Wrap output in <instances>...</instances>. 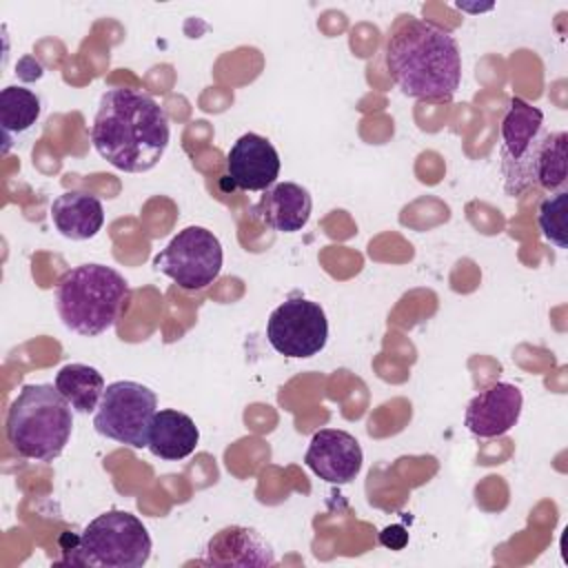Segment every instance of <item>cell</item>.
<instances>
[{"mask_svg": "<svg viewBox=\"0 0 568 568\" xmlns=\"http://www.w3.org/2000/svg\"><path fill=\"white\" fill-rule=\"evenodd\" d=\"M566 200H568L566 189L555 191L539 204V211H537V224H539L541 235L559 248L568 246V242H566Z\"/></svg>", "mask_w": 568, "mask_h": 568, "instance_id": "20", "label": "cell"}, {"mask_svg": "<svg viewBox=\"0 0 568 568\" xmlns=\"http://www.w3.org/2000/svg\"><path fill=\"white\" fill-rule=\"evenodd\" d=\"M386 69L404 95L450 102L462 82L459 44L435 22L404 18L388 36Z\"/></svg>", "mask_w": 568, "mask_h": 568, "instance_id": "2", "label": "cell"}, {"mask_svg": "<svg viewBox=\"0 0 568 568\" xmlns=\"http://www.w3.org/2000/svg\"><path fill=\"white\" fill-rule=\"evenodd\" d=\"M313 209L311 193L295 182H280L264 191L253 215L273 231L297 233L308 224Z\"/></svg>", "mask_w": 568, "mask_h": 568, "instance_id": "13", "label": "cell"}, {"mask_svg": "<svg viewBox=\"0 0 568 568\" xmlns=\"http://www.w3.org/2000/svg\"><path fill=\"white\" fill-rule=\"evenodd\" d=\"M501 178L508 195H521L535 189V162L548 133L544 113L521 98H513L501 120Z\"/></svg>", "mask_w": 568, "mask_h": 568, "instance_id": "6", "label": "cell"}, {"mask_svg": "<svg viewBox=\"0 0 568 568\" xmlns=\"http://www.w3.org/2000/svg\"><path fill=\"white\" fill-rule=\"evenodd\" d=\"M268 344L284 357H313L328 342V320L317 302L288 297L266 322Z\"/></svg>", "mask_w": 568, "mask_h": 568, "instance_id": "9", "label": "cell"}, {"mask_svg": "<svg viewBox=\"0 0 568 568\" xmlns=\"http://www.w3.org/2000/svg\"><path fill=\"white\" fill-rule=\"evenodd\" d=\"M42 111L40 98L24 87L11 84L0 91V126L9 142L11 135L29 131Z\"/></svg>", "mask_w": 568, "mask_h": 568, "instance_id": "18", "label": "cell"}, {"mask_svg": "<svg viewBox=\"0 0 568 568\" xmlns=\"http://www.w3.org/2000/svg\"><path fill=\"white\" fill-rule=\"evenodd\" d=\"M171 126L164 106L144 91L113 87L100 98L93 124V149L124 173L151 171L164 155Z\"/></svg>", "mask_w": 568, "mask_h": 568, "instance_id": "1", "label": "cell"}, {"mask_svg": "<svg viewBox=\"0 0 568 568\" xmlns=\"http://www.w3.org/2000/svg\"><path fill=\"white\" fill-rule=\"evenodd\" d=\"M55 388L75 413H91L104 395V377L89 364H64L55 375Z\"/></svg>", "mask_w": 568, "mask_h": 568, "instance_id": "17", "label": "cell"}, {"mask_svg": "<svg viewBox=\"0 0 568 568\" xmlns=\"http://www.w3.org/2000/svg\"><path fill=\"white\" fill-rule=\"evenodd\" d=\"M55 384H24L7 413V442L33 462H53L71 439L73 413Z\"/></svg>", "mask_w": 568, "mask_h": 568, "instance_id": "3", "label": "cell"}, {"mask_svg": "<svg viewBox=\"0 0 568 568\" xmlns=\"http://www.w3.org/2000/svg\"><path fill=\"white\" fill-rule=\"evenodd\" d=\"M566 131H548L535 162V186L550 193L564 191L568 184L566 171Z\"/></svg>", "mask_w": 568, "mask_h": 568, "instance_id": "19", "label": "cell"}, {"mask_svg": "<svg viewBox=\"0 0 568 568\" xmlns=\"http://www.w3.org/2000/svg\"><path fill=\"white\" fill-rule=\"evenodd\" d=\"M408 535L402 526H390V528H384L382 535H379V541L393 550H399L404 544H406Z\"/></svg>", "mask_w": 568, "mask_h": 568, "instance_id": "21", "label": "cell"}, {"mask_svg": "<svg viewBox=\"0 0 568 568\" xmlns=\"http://www.w3.org/2000/svg\"><path fill=\"white\" fill-rule=\"evenodd\" d=\"M51 220L60 235L69 240H91L104 224L102 202L87 191H67L51 204Z\"/></svg>", "mask_w": 568, "mask_h": 568, "instance_id": "15", "label": "cell"}, {"mask_svg": "<svg viewBox=\"0 0 568 568\" xmlns=\"http://www.w3.org/2000/svg\"><path fill=\"white\" fill-rule=\"evenodd\" d=\"M304 464L328 484H348L359 475L364 453L351 433L339 428H322L313 433Z\"/></svg>", "mask_w": 568, "mask_h": 568, "instance_id": "10", "label": "cell"}, {"mask_svg": "<svg viewBox=\"0 0 568 568\" xmlns=\"http://www.w3.org/2000/svg\"><path fill=\"white\" fill-rule=\"evenodd\" d=\"M202 561L213 566H273L275 557L255 530L229 526L209 539Z\"/></svg>", "mask_w": 568, "mask_h": 568, "instance_id": "14", "label": "cell"}, {"mask_svg": "<svg viewBox=\"0 0 568 568\" xmlns=\"http://www.w3.org/2000/svg\"><path fill=\"white\" fill-rule=\"evenodd\" d=\"M151 535L129 510H106L91 519L75 544L73 564L100 568H140L151 557Z\"/></svg>", "mask_w": 568, "mask_h": 568, "instance_id": "5", "label": "cell"}, {"mask_svg": "<svg viewBox=\"0 0 568 568\" xmlns=\"http://www.w3.org/2000/svg\"><path fill=\"white\" fill-rule=\"evenodd\" d=\"M224 251L204 226H186L153 257V266L171 277L182 291H200L213 284L222 271Z\"/></svg>", "mask_w": 568, "mask_h": 568, "instance_id": "8", "label": "cell"}, {"mask_svg": "<svg viewBox=\"0 0 568 568\" xmlns=\"http://www.w3.org/2000/svg\"><path fill=\"white\" fill-rule=\"evenodd\" d=\"M129 297V284L113 266L89 262L67 271L55 284V311L62 324L84 337L111 328Z\"/></svg>", "mask_w": 568, "mask_h": 568, "instance_id": "4", "label": "cell"}, {"mask_svg": "<svg viewBox=\"0 0 568 568\" xmlns=\"http://www.w3.org/2000/svg\"><path fill=\"white\" fill-rule=\"evenodd\" d=\"M226 175L242 191H266L280 175V153L264 135L244 133L226 153Z\"/></svg>", "mask_w": 568, "mask_h": 568, "instance_id": "11", "label": "cell"}, {"mask_svg": "<svg viewBox=\"0 0 568 568\" xmlns=\"http://www.w3.org/2000/svg\"><path fill=\"white\" fill-rule=\"evenodd\" d=\"M521 406L524 395L515 384L495 382L468 402L464 424L477 437H501L519 422Z\"/></svg>", "mask_w": 568, "mask_h": 568, "instance_id": "12", "label": "cell"}, {"mask_svg": "<svg viewBox=\"0 0 568 568\" xmlns=\"http://www.w3.org/2000/svg\"><path fill=\"white\" fill-rule=\"evenodd\" d=\"M200 442V430L195 422L180 410L162 408L153 415L149 428V450L166 462H178L189 457Z\"/></svg>", "mask_w": 568, "mask_h": 568, "instance_id": "16", "label": "cell"}, {"mask_svg": "<svg viewBox=\"0 0 568 568\" xmlns=\"http://www.w3.org/2000/svg\"><path fill=\"white\" fill-rule=\"evenodd\" d=\"M155 413L158 395L149 386L131 379H118L104 388L93 415V426L106 439L131 448H146Z\"/></svg>", "mask_w": 568, "mask_h": 568, "instance_id": "7", "label": "cell"}]
</instances>
